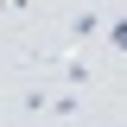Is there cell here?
I'll return each mask as SVG.
<instances>
[{"instance_id":"3957f363","label":"cell","mask_w":127,"mask_h":127,"mask_svg":"<svg viewBox=\"0 0 127 127\" xmlns=\"http://www.w3.org/2000/svg\"><path fill=\"white\" fill-rule=\"evenodd\" d=\"M13 13H26V0H13Z\"/></svg>"},{"instance_id":"6da1fadb","label":"cell","mask_w":127,"mask_h":127,"mask_svg":"<svg viewBox=\"0 0 127 127\" xmlns=\"http://www.w3.org/2000/svg\"><path fill=\"white\" fill-rule=\"evenodd\" d=\"M95 76V70H89V64H83V57H64V83H70V89H83V83H89Z\"/></svg>"},{"instance_id":"7a4b0ae2","label":"cell","mask_w":127,"mask_h":127,"mask_svg":"<svg viewBox=\"0 0 127 127\" xmlns=\"http://www.w3.org/2000/svg\"><path fill=\"white\" fill-rule=\"evenodd\" d=\"M95 32H102V19H95V13H76V26H70V38H95Z\"/></svg>"}]
</instances>
